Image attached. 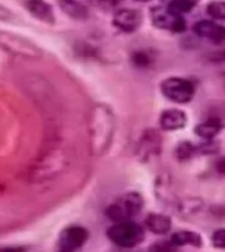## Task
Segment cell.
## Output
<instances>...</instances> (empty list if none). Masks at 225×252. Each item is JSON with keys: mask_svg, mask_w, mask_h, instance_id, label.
<instances>
[{"mask_svg": "<svg viewBox=\"0 0 225 252\" xmlns=\"http://www.w3.org/2000/svg\"><path fill=\"white\" fill-rule=\"evenodd\" d=\"M161 93L168 100L176 104H187L195 98V85L193 81L182 77H169L161 82Z\"/></svg>", "mask_w": 225, "mask_h": 252, "instance_id": "obj_3", "label": "cell"}, {"mask_svg": "<svg viewBox=\"0 0 225 252\" xmlns=\"http://www.w3.org/2000/svg\"><path fill=\"white\" fill-rule=\"evenodd\" d=\"M145 201L139 191H128L106 209L107 218L113 223L133 220L142 211Z\"/></svg>", "mask_w": 225, "mask_h": 252, "instance_id": "obj_1", "label": "cell"}, {"mask_svg": "<svg viewBox=\"0 0 225 252\" xmlns=\"http://www.w3.org/2000/svg\"><path fill=\"white\" fill-rule=\"evenodd\" d=\"M193 32L197 37L208 40L216 45H220L225 41V27L212 19L211 20L203 19V20L197 21L193 25Z\"/></svg>", "mask_w": 225, "mask_h": 252, "instance_id": "obj_8", "label": "cell"}, {"mask_svg": "<svg viewBox=\"0 0 225 252\" xmlns=\"http://www.w3.org/2000/svg\"><path fill=\"white\" fill-rule=\"evenodd\" d=\"M0 45L15 54H20L25 57H40L41 49L24 37H19L16 34L0 32Z\"/></svg>", "mask_w": 225, "mask_h": 252, "instance_id": "obj_6", "label": "cell"}, {"mask_svg": "<svg viewBox=\"0 0 225 252\" xmlns=\"http://www.w3.org/2000/svg\"><path fill=\"white\" fill-rule=\"evenodd\" d=\"M90 232L81 224H71L59 232L57 238V252H78L84 247Z\"/></svg>", "mask_w": 225, "mask_h": 252, "instance_id": "obj_5", "label": "cell"}, {"mask_svg": "<svg viewBox=\"0 0 225 252\" xmlns=\"http://www.w3.org/2000/svg\"><path fill=\"white\" fill-rule=\"evenodd\" d=\"M189 123V116L187 112L180 110V108H168L165 111L161 112L160 128L166 132H175L180 129L186 128V126Z\"/></svg>", "mask_w": 225, "mask_h": 252, "instance_id": "obj_9", "label": "cell"}, {"mask_svg": "<svg viewBox=\"0 0 225 252\" xmlns=\"http://www.w3.org/2000/svg\"><path fill=\"white\" fill-rule=\"evenodd\" d=\"M145 226L149 231H152L156 235H166L171 231L172 222L169 215L150 213L145 218Z\"/></svg>", "mask_w": 225, "mask_h": 252, "instance_id": "obj_11", "label": "cell"}, {"mask_svg": "<svg viewBox=\"0 0 225 252\" xmlns=\"http://www.w3.org/2000/svg\"><path fill=\"white\" fill-rule=\"evenodd\" d=\"M121 1L123 0H94L96 7H99L100 9H104V11H112V9L116 11Z\"/></svg>", "mask_w": 225, "mask_h": 252, "instance_id": "obj_23", "label": "cell"}, {"mask_svg": "<svg viewBox=\"0 0 225 252\" xmlns=\"http://www.w3.org/2000/svg\"><path fill=\"white\" fill-rule=\"evenodd\" d=\"M58 5L62 12L73 20L84 21L90 16L88 8L79 0H58Z\"/></svg>", "mask_w": 225, "mask_h": 252, "instance_id": "obj_13", "label": "cell"}, {"mask_svg": "<svg viewBox=\"0 0 225 252\" xmlns=\"http://www.w3.org/2000/svg\"><path fill=\"white\" fill-rule=\"evenodd\" d=\"M142 24V15L135 8H117L112 16V25L124 33H133Z\"/></svg>", "mask_w": 225, "mask_h": 252, "instance_id": "obj_7", "label": "cell"}, {"mask_svg": "<svg viewBox=\"0 0 225 252\" xmlns=\"http://www.w3.org/2000/svg\"><path fill=\"white\" fill-rule=\"evenodd\" d=\"M136 1H141V3H147V1H150V0H136Z\"/></svg>", "mask_w": 225, "mask_h": 252, "instance_id": "obj_27", "label": "cell"}, {"mask_svg": "<svg viewBox=\"0 0 225 252\" xmlns=\"http://www.w3.org/2000/svg\"><path fill=\"white\" fill-rule=\"evenodd\" d=\"M203 207H204L203 199L197 197H187L178 203V213L182 217H191V215L197 214Z\"/></svg>", "mask_w": 225, "mask_h": 252, "instance_id": "obj_16", "label": "cell"}, {"mask_svg": "<svg viewBox=\"0 0 225 252\" xmlns=\"http://www.w3.org/2000/svg\"><path fill=\"white\" fill-rule=\"evenodd\" d=\"M107 238L120 248H135L145 240V230L135 220L119 222L107 228Z\"/></svg>", "mask_w": 225, "mask_h": 252, "instance_id": "obj_2", "label": "cell"}, {"mask_svg": "<svg viewBox=\"0 0 225 252\" xmlns=\"http://www.w3.org/2000/svg\"><path fill=\"white\" fill-rule=\"evenodd\" d=\"M209 62H225V48H221L220 50L217 52H212V53L208 56Z\"/></svg>", "mask_w": 225, "mask_h": 252, "instance_id": "obj_24", "label": "cell"}, {"mask_svg": "<svg viewBox=\"0 0 225 252\" xmlns=\"http://www.w3.org/2000/svg\"><path fill=\"white\" fill-rule=\"evenodd\" d=\"M24 7L38 21L48 25L56 24V13L53 7L46 0H25Z\"/></svg>", "mask_w": 225, "mask_h": 252, "instance_id": "obj_10", "label": "cell"}, {"mask_svg": "<svg viewBox=\"0 0 225 252\" xmlns=\"http://www.w3.org/2000/svg\"><path fill=\"white\" fill-rule=\"evenodd\" d=\"M12 16H13V13L11 12V9H8L7 7H4V5L0 4V20L1 21L11 20Z\"/></svg>", "mask_w": 225, "mask_h": 252, "instance_id": "obj_26", "label": "cell"}, {"mask_svg": "<svg viewBox=\"0 0 225 252\" xmlns=\"http://www.w3.org/2000/svg\"><path fill=\"white\" fill-rule=\"evenodd\" d=\"M131 63L137 69H147L154 63V57L147 50H135L131 54Z\"/></svg>", "mask_w": 225, "mask_h": 252, "instance_id": "obj_18", "label": "cell"}, {"mask_svg": "<svg viewBox=\"0 0 225 252\" xmlns=\"http://www.w3.org/2000/svg\"><path fill=\"white\" fill-rule=\"evenodd\" d=\"M211 242H212L213 247L217 250H225V227L213 231Z\"/></svg>", "mask_w": 225, "mask_h": 252, "instance_id": "obj_22", "label": "cell"}, {"mask_svg": "<svg viewBox=\"0 0 225 252\" xmlns=\"http://www.w3.org/2000/svg\"><path fill=\"white\" fill-rule=\"evenodd\" d=\"M161 151V140L160 136L157 135L156 131H147L142 136V140L140 141L139 153L142 160H147L153 157L156 153Z\"/></svg>", "mask_w": 225, "mask_h": 252, "instance_id": "obj_15", "label": "cell"}, {"mask_svg": "<svg viewBox=\"0 0 225 252\" xmlns=\"http://www.w3.org/2000/svg\"><path fill=\"white\" fill-rule=\"evenodd\" d=\"M205 12L212 20L225 21V0H212L205 5Z\"/></svg>", "mask_w": 225, "mask_h": 252, "instance_id": "obj_20", "label": "cell"}, {"mask_svg": "<svg viewBox=\"0 0 225 252\" xmlns=\"http://www.w3.org/2000/svg\"><path fill=\"white\" fill-rule=\"evenodd\" d=\"M28 246H4L0 247V252H28Z\"/></svg>", "mask_w": 225, "mask_h": 252, "instance_id": "obj_25", "label": "cell"}, {"mask_svg": "<svg viewBox=\"0 0 225 252\" xmlns=\"http://www.w3.org/2000/svg\"><path fill=\"white\" fill-rule=\"evenodd\" d=\"M197 153V147L191 141H180L175 148V157L178 161L184 162L191 160Z\"/></svg>", "mask_w": 225, "mask_h": 252, "instance_id": "obj_19", "label": "cell"}, {"mask_svg": "<svg viewBox=\"0 0 225 252\" xmlns=\"http://www.w3.org/2000/svg\"><path fill=\"white\" fill-rule=\"evenodd\" d=\"M147 252H178V247L171 243V240L170 242L161 240V242H156L154 244H152L147 248Z\"/></svg>", "mask_w": 225, "mask_h": 252, "instance_id": "obj_21", "label": "cell"}, {"mask_svg": "<svg viewBox=\"0 0 225 252\" xmlns=\"http://www.w3.org/2000/svg\"><path fill=\"white\" fill-rule=\"evenodd\" d=\"M223 129V123L219 118H208L204 122H200L197 124L194 132L197 137H200L204 141L215 140V137L221 132Z\"/></svg>", "mask_w": 225, "mask_h": 252, "instance_id": "obj_14", "label": "cell"}, {"mask_svg": "<svg viewBox=\"0 0 225 252\" xmlns=\"http://www.w3.org/2000/svg\"><path fill=\"white\" fill-rule=\"evenodd\" d=\"M150 21L156 28L168 31L170 33H183L187 29V23L183 15L170 11L164 5H154L150 8Z\"/></svg>", "mask_w": 225, "mask_h": 252, "instance_id": "obj_4", "label": "cell"}, {"mask_svg": "<svg viewBox=\"0 0 225 252\" xmlns=\"http://www.w3.org/2000/svg\"><path fill=\"white\" fill-rule=\"evenodd\" d=\"M171 243L175 244L176 247H195L200 248L203 247V238L199 232L193 231V230H178V231L172 232L171 235Z\"/></svg>", "mask_w": 225, "mask_h": 252, "instance_id": "obj_12", "label": "cell"}, {"mask_svg": "<svg viewBox=\"0 0 225 252\" xmlns=\"http://www.w3.org/2000/svg\"><path fill=\"white\" fill-rule=\"evenodd\" d=\"M197 4L199 0H161V5L179 15L191 12Z\"/></svg>", "mask_w": 225, "mask_h": 252, "instance_id": "obj_17", "label": "cell"}]
</instances>
